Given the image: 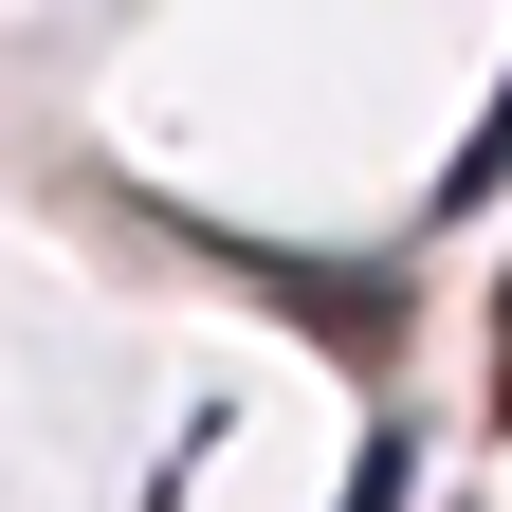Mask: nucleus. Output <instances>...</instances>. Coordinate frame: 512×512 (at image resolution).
<instances>
[{
	"mask_svg": "<svg viewBox=\"0 0 512 512\" xmlns=\"http://www.w3.org/2000/svg\"><path fill=\"white\" fill-rule=\"evenodd\" d=\"M256 293H275V311H311L330 348H384V330H403V311H384V275H311V256H256Z\"/></svg>",
	"mask_w": 512,
	"mask_h": 512,
	"instance_id": "obj_1",
	"label": "nucleus"
},
{
	"mask_svg": "<svg viewBox=\"0 0 512 512\" xmlns=\"http://www.w3.org/2000/svg\"><path fill=\"white\" fill-rule=\"evenodd\" d=\"M494 183H512V92H494V128H476V147H458V183H439V202H458V220H476V202H494Z\"/></svg>",
	"mask_w": 512,
	"mask_h": 512,
	"instance_id": "obj_2",
	"label": "nucleus"
},
{
	"mask_svg": "<svg viewBox=\"0 0 512 512\" xmlns=\"http://www.w3.org/2000/svg\"><path fill=\"white\" fill-rule=\"evenodd\" d=\"M403 476H421V458H403V421H384L366 458H348V512H403Z\"/></svg>",
	"mask_w": 512,
	"mask_h": 512,
	"instance_id": "obj_3",
	"label": "nucleus"
},
{
	"mask_svg": "<svg viewBox=\"0 0 512 512\" xmlns=\"http://www.w3.org/2000/svg\"><path fill=\"white\" fill-rule=\"evenodd\" d=\"M494 421H512V293H494Z\"/></svg>",
	"mask_w": 512,
	"mask_h": 512,
	"instance_id": "obj_4",
	"label": "nucleus"
}]
</instances>
